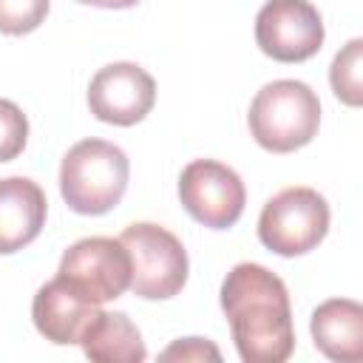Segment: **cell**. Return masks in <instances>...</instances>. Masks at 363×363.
<instances>
[{
  "mask_svg": "<svg viewBox=\"0 0 363 363\" xmlns=\"http://www.w3.org/2000/svg\"><path fill=\"white\" fill-rule=\"evenodd\" d=\"M312 340L320 354L337 363H357L363 357V306L352 298L323 301L309 320Z\"/></svg>",
  "mask_w": 363,
  "mask_h": 363,
  "instance_id": "7c38bea8",
  "label": "cell"
},
{
  "mask_svg": "<svg viewBox=\"0 0 363 363\" xmlns=\"http://www.w3.org/2000/svg\"><path fill=\"white\" fill-rule=\"evenodd\" d=\"M130 255V289L145 301H164L187 284L190 261L184 244L164 227L150 221L128 224L119 235Z\"/></svg>",
  "mask_w": 363,
  "mask_h": 363,
  "instance_id": "277c9868",
  "label": "cell"
},
{
  "mask_svg": "<svg viewBox=\"0 0 363 363\" xmlns=\"http://www.w3.org/2000/svg\"><path fill=\"white\" fill-rule=\"evenodd\" d=\"M221 309L244 363H284L292 354L289 292L272 269L252 261L235 264L221 284Z\"/></svg>",
  "mask_w": 363,
  "mask_h": 363,
  "instance_id": "6da1fadb",
  "label": "cell"
},
{
  "mask_svg": "<svg viewBox=\"0 0 363 363\" xmlns=\"http://www.w3.org/2000/svg\"><path fill=\"white\" fill-rule=\"evenodd\" d=\"M82 6H96V9H133L139 0H77Z\"/></svg>",
  "mask_w": 363,
  "mask_h": 363,
  "instance_id": "ac0fdd59",
  "label": "cell"
},
{
  "mask_svg": "<svg viewBox=\"0 0 363 363\" xmlns=\"http://www.w3.org/2000/svg\"><path fill=\"white\" fill-rule=\"evenodd\" d=\"M96 312H99V303L85 301L60 278H51L48 284H43L31 303V318L37 332L54 346L79 343L85 326L96 318Z\"/></svg>",
  "mask_w": 363,
  "mask_h": 363,
  "instance_id": "30bf717a",
  "label": "cell"
},
{
  "mask_svg": "<svg viewBox=\"0 0 363 363\" xmlns=\"http://www.w3.org/2000/svg\"><path fill=\"white\" fill-rule=\"evenodd\" d=\"M130 164L119 145L105 139H82L62 156L60 193L79 216H102L113 210L128 190Z\"/></svg>",
  "mask_w": 363,
  "mask_h": 363,
  "instance_id": "7a4b0ae2",
  "label": "cell"
},
{
  "mask_svg": "<svg viewBox=\"0 0 363 363\" xmlns=\"http://www.w3.org/2000/svg\"><path fill=\"white\" fill-rule=\"evenodd\" d=\"M26 142H28L26 113L11 99H0V164L17 159L26 147Z\"/></svg>",
  "mask_w": 363,
  "mask_h": 363,
  "instance_id": "2e32d148",
  "label": "cell"
},
{
  "mask_svg": "<svg viewBox=\"0 0 363 363\" xmlns=\"http://www.w3.org/2000/svg\"><path fill=\"white\" fill-rule=\"evenodd\" d=\"M323 20L309 0H267L255 14V43L278 62H303L323 45Z\"/></svg>",
  "mask_w": 363,
  "mask_h": 363,
  "instance_id": "ba28073f",
  "label": "cell"
},
{
  "mask_svg": "<svg viewBox=\"0 0 363 363\" xmlns=\"http://www.w3.org/2000/svg\"><path fill=\"white\" fill-rule=\"evenodd\" d=\"M57 278L85 301L102 306L130 289V255L119 238H79L62 252Z\"/></svg>",
  "mask_w": 363,
  "mask_h": 363,
  "instance_id": "8992f818",
  "label": "cell"
},
{
  "mask_svg": "<svg viewBox=\"0 0 363 363\" xmlns=\"http://www.w3.org/2000/svg\"><path fill=\"white\" fill-rule=\"evenodd\" d=\"M51 9V0H0V34H28L40 28Z\"/></svg>",
  "mask_w": 363,
  "mask_h": 363,
  "instance_id": "9a60e30c",
  "label": "cell"
},
{
  "mask_svg": "<svg viewBox=\"0 0 363 363\" xmlns=\"http://www.w3.org/2000/svg\"><path fill=\"white\" fill-rule=\"evenodd\" d=\"M363 40L354 37L349 40L332 60V68H329V82H332V91L335 96L349 105V108H357L363 102Z\"/></svg>",
  "mask_w": 363,
  "mask_h": 363,
  "instance_id": "5bb4252c",
  "label": "cell"
},
{
  "mask_svg": "<svg viewBox=\"0 0 363 363\" xmlns=\"http://www.w3.org/2000/svg\"><path fill=\"white\" fill-rule=\"evenodd\" d=\"M79 346L85 357L96 363H142L147 357L145 340L125 312L99 309L96 318L85 326Z\"/></svg>",
  "mask_w": 363,
  "mask_h": 363,
  "instance_id": "4fadbf2b",
  "label": "cell"
},
{
  "mask_svg": "<svg viewBox=\"0 0 363 363\" xmlns=\"http://www.w3.org/2000/svg\"><path fill=\"white\" fill-rule=\"evenodd\" d=\"M218 360V349L207 337H182L162 352V360Z\"/></svg>",
  "mask_w": 363,
  "mask_h": 363,
  "instance_id": "e0dca14e",
  "label": "cell"
},
{
  "mask_svg": "<svg viewBox=\"0 0 363 363\" xmlns=\"http://www.w3.org/2000/svg\"><path fill=\"white\" fill-rule=\"evenodd\" d=\"M329 204L312 187H286L272 196L258 216L261 244L284 258L315 250L329 233Z\"/></svg>",
  "mask_w": 363,
  "mask_h": 363,
  "instance_id": "5b68a950",
  "label": "cell"
},
{
  "mask_svg": "<svg viewBox=\"0 0 363 363\" xmlns=\"http://www.w3.org/2000/svg\"><path fill=\"white\" fill-rule=\"evenodd\" d=\"M153 102L156 82L136 62H111L91 77L88 108L99 122L130 128L150 113Z\"/></svg>",
  "mask_w": 363,
  "mask_h": 363,
  "instance_id": "9c48e42d",
  "label": "cell"
},
{
  "mask_svg": "<svg viewBox=\"0 0 363 363\" xmlns=\"http://www.w3.org/2000/svg\"><path fill=\"white\" fill-rule=\"evenodd\" d=\"M247 125L269 153H292L309 145L320 125V99L301 79L267 82L250 102Z\"/></svg>",
  "mask_w": 363,
  "mask_h": 363,
  "instance_id": "3957f363",
  "label": "cell"
},
{
  "mask_svg": "<svg viewBox=\"0 0 363 363\" xmlns=\"http://www.w3.org/2000/svg\"><path fill=\"white\" fill-rule=\"evenodd\" d=\"M48 201L37 182L26 176L0 179V255L28 247L45 227Z\"/></svg>",
  "mask_w": 363,
  "mask_h": 363,
  "instance_id": "8fae6325",
  "label": "cell"
},
{
  "mask_svg": "<svg viewBox=\"0 0 363 363\" xmlns=\"http://www.w3.org/2000/svg\"><path fill=\"white\" fill-rule=\"evenodd\" d=\"M182 207L210 230L233 227L247 204L241 176L216 159H193L179 176Z\"/></svg>",
  "mask_w": 363,
  "mask_h": 363,
  "instance_id": "52a82bcc",
  "label": "cell"
}]
</instances>
